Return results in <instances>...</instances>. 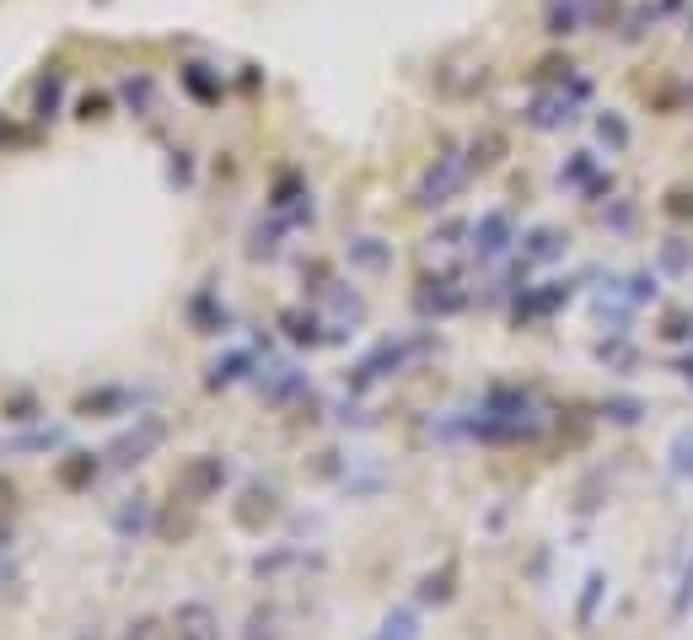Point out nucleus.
I'll list each match as a JSON object with an SVG mask.
<instances>
[{"mask_svg":"<svg viewBox=\"0 0 693 640\" xmlns=\"http://www.w3.org/2000/svg\"><path fill=\"white\" fill-rule=\"evenodd\" d=\"M468 178H473V162H468V156H441V162L425 173L420 194H414V205H446V199H452Z\"/></svg>","mask_w":693,"mask_h":640,"instance_id":"1","label":"nucleus"},{"mask_svg":"<svg viewBox=\"0 0 693 640\" xmlns=\"http://www.w3.org/2000/svg\"><path fill=\"white\" fill-rule=\"evenodd\" d=\"M597 135L608 140V146H618V151L629 146V124L618 119V113H602V119H597Z\"/></svg>","mask_w":693,"mask_h":640,"instance_id":"4","label":"nucleus"},{"mask_svg":"<svg viewBox=\"0 0 693 640\" xmlns=\"http://www.w3.org/2000/svg\"><path fill=\"white\" fill-rule=\"evenodd\" d=\"M103 113H108V97H103V92L81 97V119H103Z\"/></svg>","mask_w":693,"mask_h":640,"instance_id":"8","label":"nucleus"},{"mask_svg":"<svg viewBox=\"0 0 693 640\" xmlns=\"http://www.w3.org/2000/svg\"><path fill=\"white\" fill-rule=\"evenodd\" d=\"M559 302H570V280H565V286L554 280V291H538V296L527 302V312H554Z\"/></svg>","mask_w":693,"mask_h":640,"instance_id":"5","label":"nucleus"},{"mask_svg":"<svg viewBox=\"0 0 693 640\" xmlns=\"http://www.w3.org/2000/svg\"><path fill=\"white\" fill-rule=\"evenodd\" d=\"M124 97H129V103H135V108H151V97H156V87H151L146 76H129V81H124Z\"/></svg>","mask_w":693,"mask_h":640,"instance_id":"7","label":"nucleus"},{"mask_svg":"<svg viewBox=\"0 0 693 640\" xmlns=\"http://www.w3.org/2000/svg\"><path fill=\"white\" fill-rule=\"evenodd\" d=\"M189 92L205 97V103H215V97H221V87H215V81L205 76V65H189Z\"/></svg>","mask_w":693,"mask_h":640,"instance_id":"6","label":"nucleus"},{"mask_svg":"<svg viewBox=\"0 0 693 640\" xmlns=\"http://www.w3.org/2000/svg\"><path fill=\"white\" fill-rule=\"evenodd\" d=\"M473 237H479V259H495V253H505V237H511V216H505V210H489Z\"/></svg>","mask_w":693,"mask_h":640,"instance_id":"2","label":"nucleus"},{"mask_svg":"<svg viewBox=\"0 0 693 640\" xmlns=\"http://www.w3.org/2000/svg\"><path fill=\"white\" fill-rule=\"evenodd\" d=\"M60 87H65V76H60V70H49V76L38 81V92H33L38 119H49V113H54V103H60Z\"/></svg>","mask_w":693,"mask_h":640,"instance_id":"3","label":"nucleus"}]
</instances>
